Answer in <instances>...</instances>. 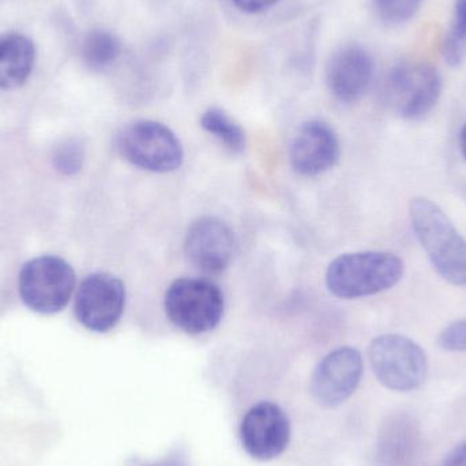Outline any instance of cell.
Here are the masks:
<instances>
[{"label": "cell", "instance_id": "obj_1", "mask_svg": "<svg viewBox=\"0 0 466 466\" xmlns=\"http://www.w3.org/2000/svg\"><path fill=\"white\" fill-rule=\"evenodd\" d=\"M404 262L385 251H360L339 255L329 265L326 285L339 299L378 295L399 284Z\"/></svg>", "mask_w": 466, "mask_h": 466}, {"label": "cell", "instance_id": "obj_2", "mask_svg": "<svg viewBox=\"0 0 466 466\" xmlns=\"http://www.w3.org/2000/svg\"><path fill=\"white\" fill-rule=\"evenodd\" d=\"M413 231L438 273L453 285H466V240L434 202L412 199Z\"/></svg>", "mask_w": 466, "mask_h": 466}, {"label": "cell", "instance_id": "obj_3", "mask_svg": "<svg viewBox=\"0 0 466 466\" xmlns=\"http://www.w3.org/2000/svg\"><path fill=\"white\" fill-rule=\"evenodd\" d=\"M117 153L131 166L155 174L177 171L185 152L177 134L156 120H136L115 137Z\"/></svg>", "mask_w": 466, "mask_h": 466}, {"label": "cell", "instance_id": "obj_4", "mask_svg": "<svg viewBox=\"0 0 466 466\" xmlns=\"http://www.w3.org/2000/svg\"><path fill=\"white\" fill-rule=\"evenodd\" d=\"M224 307V293L207 279H175L164 299L168 319L191 336L215 330L223 319Z\"/></svg>", "mask_w": 466, "mask_h": 466}, {"label": "cell", "instance_id": "obj_5", "mask_svg": "<svg viewBox=\"0 0 466 466\" xmlns=\"http://www.w3.org/2000/svg\"><path fill=\"white\" fill-rule=\"evenodd\" d=\"M370 364L380 385L410 393L420 388L429 374L426 352L413 339L400 334L377 337L369 348Z\"/></svg>", "mask_w": 466, "mask_h": 466}, {"label": "cell", "instance_id": "obj_6", "mask_svg": "<svg viewBox=\"0 0 466 466\" xmlns=\"http://www.w3.org/2000/svg\"><path fill=\"white\" fill-rule=\"evenodd\" d=\"M19 296L32 311H62L76 289V271L65 259L44 255L25 263L19 271Z\"/></svg>", "mask_w": 466, "mask_h": 466}, {"label": "cell", "instance_id": "obj_7", "mask_svg": "<svg viewBox=\"0 0 466 466\" xmlns=\"http://www.w3.org/2000/svg\"><path fill=\"white\" fill-rule=\"evenodd\" d=\"M442 79L437 68L426 63H401L385 82L388 106L404 119L426 116L440 100Z\"/></svg>", "mask_w": 466, "mask_h": 466}, {"label": "cell", "instance_id": "obj_8", "mask_svg": "<svg viewBox=\"0 0 466 466\" xmlns=\"http://www.w3.org/2000/svg\"><path fill=\"white\" fill-rule=\"evenodd\" d=\"M126 307V287L109 273L85 277L76 295L74 312L87 330L106 333L119 323Z\"/></svg>", "mask_w": 466, "mask_h": 466}, {"label": "cell", "instance_id": "obj_9", "mask_svg": "<svg viewBox=\"0 0 466 466\" xmlns=\"http://www.w3.org/2000/svg\"><path fill=\"white\" fill-rule=\"evenodd\" d=\"M238 437L251 459L270 461L281 456L289 445V418L274 402H258L244 415Z\"/></svg>", "mask_w": 466, "mask_h": 466}, {"label": "cell", "instance_id": "obj_10", "mask_svg": "<svg viewBox=\"0 0 466 466\" xmlns=\"http://www.w3.org/2000/svg\"><path fill=\"white\" fill-rule=\"evenodd\" d=\"M360 352L342 347L326 355L312 372L309 390L323 408H337L352 397L363 378Z\"/></svg>", "mask_w": 466, "mask_h": 466}, {"label": "cell", "instance_id": "obj_11", "mask_svg": "<svg viewBox=\"0 0 466 466\" xmlns=\"http://www.w3.org/2000/svg\"><path fill=\"white\" fill-rule=\"evenodd\" d=\"M233 235L223 220L205 216L194 221L186 235L185 249L194 268L205 274H220L233 257Z\"/></svg>", "mask_w": 466, "mask_h": 466}, {"label": "cell", "instance_id": "obj_12", "mask_svg": "<svg viewBox=\"0 0 466 466\" xmlns=\"http://www.w3.org/2000/svg\"><path fill=\"white\" fill-rule=\"evenodd\" d=\"M339 157V137L322 120L303 123L290 145V166L301 177L325 174L336 166Z\"/></svg>", "mask_w": 466, "mask_h": 466}, {"label": "cell", "instance_id": "obj_13", "mask_svg": "<svg viewBox=\"0 0 466 466\" xmlns=\"http://www.w3.org/2000/svg\"><path fill=\"white\" fill-rule=\"evenodd\" d=\"M374 70V60L366 49L359 46H342L329 62L326 84L339 103H356L369 90Z\"/></svg>", "mask_w": 466, "mask_h": 466}, {"label": "cell", "instance_id": "obj_14", "mask_svg": "<svg viewBox=\"0 0 466 466\" xmlns=\"http://www.w3.org/2000/svg\"><path fill=\"white\" fill-rule=\"evenodd\" d=\"M421 448V432L412 416H390L380 429L377 459L382 466H413Z\"/></svg>", "mask_w": 466, "mask_h": 466}, {"label": "cell", "instance_id": "obj_15", "mask_svg": "<svg viewBox=\"0 0 466 466\" xmlns=\"http://www.w3.org/2000/svg\"><path fill=\"white\" fill-rule=\"evenodd\" d=\"M35 46L25 35L16 32L0 35V89L21 87L32 74Z\"/></svg>", "mask_w": 466, "mask_h": 466}, {"label": "cell", "instance_id": "obj_16", "mask_svg": "<svg viewBox=\"0 0 466 466\" xmlns=\"http://www.w3.org/2000/svg\"><path fill=\"white\" fill-rule=\"evenodd\" d=\"M122 51V41L115 33L95 29L84 38L81 54L87 67L101 71L111 67L119 59Z\"/></svg>", "mask_w": 466, "mask_h": 466}, {"label": "cell", "instance_id": "obj_17", "mask_svg": "<svg viewBox=\"0 0 466 466\" xmlns=\"http://www.w3.org/2000/svg\"><path fill=\"white\" fill-rule=\"evenodd\" d=\"M201 126L207 133L212 134L229 152H244L247 147L246 131L223 109H207L201 116Z\"/></svg>", "mask_w": 466, "mask_h": 466}, {"label": "cell", "instance_id": "obj_18", "mask_svg": "<svg viewBox=\"0 0 466 466\" xmlns=\"http://www.w3.org/2000/svg\"><path fill=\"white\" fill-rule=\"evenodd\" d=\"M442 56L451 67H459L466 60V0H456L453 18L443 40Z\"/></svg>", "mask_w": 466, "mask_h": 466}, {"label": "cell", "instance_id": "obj_19", "mask_svg": "<svg viewBox=\"0 0 466 466\" xmlns=\"http://www.w3.org/2000/svg\"><path fill=\"white\" fill-rule=\"evenodd\" d=\"M374 10L380 21L400 25L415 16L423 0H372Z\"/></svg>", "mask_w": 466, "mask_h": 466}, {"label": "cell", "instance_id": "obj_20", "mask_svg": "<svg viewBox=\"0 0 466 466\" xmlns=\"http://www.w3.org/2000/svg\"><path fill=\"white\" fill-rule=\"evenodd\" d=\"M438 341L449 352H466V319L449 325L441 333Z\"/></svg>", "mask_w": 466, "mask_h": 466}, {"label": "cell", "instance_id": "obj_21", "mask_svg": "<svg viewBox=\"0 0 466 466\" xmlns=\"http://www.w3.org/2000/svg\"><path fill=\"white\" fill-rule=\"evenodd\" d=\"M126 464H127V466H193L187 451L182 448V446L172 449L163 459L155 460V461L142 460L139 459V457H133V459L127 460Z\"/></svg>", "mask_w": 466, "mask_h": 466}, {"label": "cell", "instance_id": "obj_22", "mask_svg": "<svg viewBox=\"0 0 466 466\" xmlns=\"http://www.w3.org/2000/svg\"><path fill=\"white\" fill-rule=\"evenodd\" d=\"M84 152L76 144H66L56 156L57 167L63 174H76L81 169Z\"/></svg>", "mask_w": 466, "mask_h": 466}, {"label": "cell", "instance_id": "obj_23", "mask_svg": "<svg viewBox=\"0 0 466 466\" xmlns=\"http://www.w3.org/2000/svg\"><path fill=\"white\" fill-rule=\"evenodd\" d=\"M279 0H232L233 5L247 14H259L273 7Z\"/></svg>", "mask_w": 466, "mask_h": 466}, {"label": "cell", "instance_id": "obj_24", "mask_svg": "<svg viewBox=\"0 0 466 466\" xmlns=\"http://www.w3.org/2000/svg\"><path fill=\"white\" fill-rule=\"evenodd\" d=\"M443 466H466V441L459 443L451 453L446 456Z\"/></svg>", "mask_w": 466, "mask_h": 466}, {"label": "cell", "instance_id": "obj_25", "mask_svg": "<svg viewBox=\"0 0 466 466\" xmlns=\"http://www.w3.org/2000/svg\"><path fill=\"white\" fill-rule=\"evenodd\" d=\"M460 144H461L462 155H464V157L466 158V125L464 126V128H462Z\"/></svg>", "mask_w": 466, "mask_h": 466}]
</instances>
